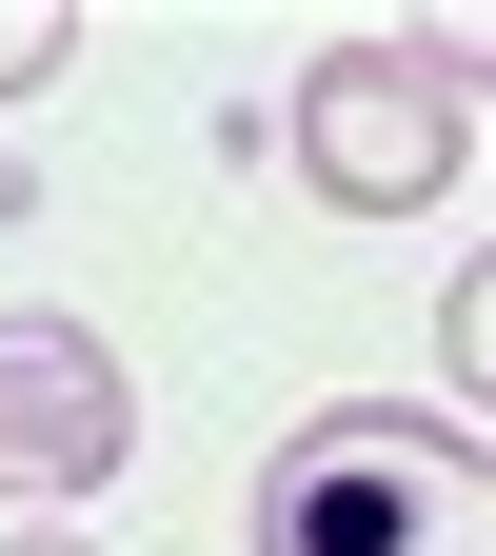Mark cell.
<instances>
[{"label":"cell","instance_id":"2","mask_svg":"<svg viewBox=\"0 0 496 556\" xmlns=\"http://www.w3.org/2000/svg\"><path fill=\"white\" fill-rule=\"evenodd\" d=\"M278 160L338 219H417V199L476 179V60L457 40H318L298 100H278Z\"/></svg>","mask_w":496,"mask_h":556},{"label":"cell","instance_id":"4","mask_svg":"<svg viewBox=\"0 0 496 556\" xmlns=\"http://www.w3.org/2000/svg\"><path fill=\"white\" fill-rule=\"evenodd\" d=\"M437 378H457V438H476V378H496V278H457V299H437Z\"/></svg>","mask_w":496,"mask_h":556},{"label":"cell","instance_id":"5","mask_svg":"<svg viewBox=\"0 0 496 556\" xmlns=\"http://www.w3.org/2000/svg\"><path fill=\"white\" fill-rule=\"evenodd\" d=\"M60 60H80V21H60V0H0V100H40Z\"/></svg>","mask_w":496,"mask_h":556},{"label":"cell","instance_id":"1","mask_svg":"<svg viewBox=\"0 0 496 556\" xmlns=\"http://www.w3.org/2000/svg\"><path fill=\"white\" fill-rule=\"evenodd\" d=\"M239 556H496V477H476L457 417H417V397H318L298 438L258 457Z\"/></svg>","mask_w":496,"mask_h":556},{"label":"cell","instance_id":"3","mask_svg":"<svg viewBox=\"0 0 496 556\" xmlns=\"http://www.w3.org/2000/svg\"><path fill=\"white\" fill-rule=\"evenodd\" d=\"M119 457H139V378H119V338H100V318H0V497L60 517V497H100Z\"/></svg>","mask_w":496,"mask_h":556}]
</instances>
